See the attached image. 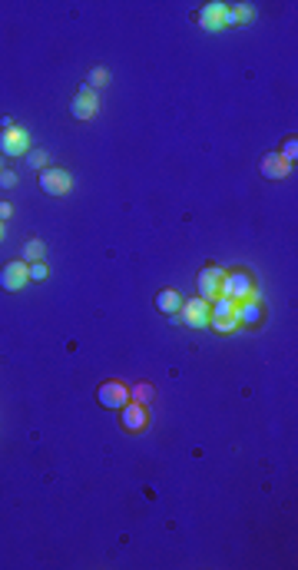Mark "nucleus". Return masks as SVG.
I'll list each match as a JSON object with an SVG mask.
<instances>
[{
    "mask_svg": "<svg viewBox=\"0 0 298 570\" xmlns=\"http://www.w3.org/2000/svg\"><path fill=\"white\" fill-rule=\"evenodd\" d=\"M259 169H262V176H265V179H285V176L292 173V166L285 163L279 153H265V159L259 163Z\"/></svg>",
    "mask_w": 298,
    "mask_h": 570,
    "instance_id": "obj_12",
    "label": "nucleus"
},
{
    "mask_svg": "<svg viewBox=\"0 0 298 570\" xmlns=\"http://www.w3.org/2000/svg\"><path fill=\"white\" fill-rule=\"evenodd\" d=\"M196 23H199L202 30H209V33L222 30V27H225V4H222V0H212V4H206V7L196 14Z\"/></svg>",
    "mask_w": 298,
    "mask_h": 570,
    "instance_id": "obj_9",
    "label": "nucleus"
},
{
    "mask_svg": "<svg viewBox=\"0 0 298 570\" xmlns=\"http://www.w3.org/2000/svg\"><path fill=\"white\" fill-rule=\"evenodd\" d=\"M10 213H14V206H10V203H0V223H7Z\"/></svg>",
    "mask_w": 298,
    "mask_h": 570,
    "instance_id": "obj_23",
    "label": "nucleus"
},
{
    "mask_svg": "<svg viewBox=\"0 0 298 570\" xmlns=\"http://www.w3.org/2000/svg\"><path fill=\"white\" fill-rule=\"evenodd\" d=\"M43 252H47V246H43V242H40V239H30V242H23V259H27L30 265H33V262H40V259H43Z\"/></svg>",
    "mask_w": 298,
    "mask_h": 570,
    "instance_id": "obj_15",
    "label": "nucleus"
},
{
    "mask_svg": "<svg viewBox=\"0 0 298 570\" xmlns=\"http://www.w3.org/2000/svg\"><path fill=\"white\" fill-rule=\"evenodd\" d=\"M156 309L166 312V315H176V312L183 309V299H179V292H173V289L159 292V295H156Z\"/></svg>",
    "mask_w": 298,
    "mask_h": 570,
    "instance_id": "obj_14",
    "label": "nucleus"
},
{
    "mask_svg": "<svg viewBox=\"0 0 298 570\" xmlns=\"http://www.w3.org/2000/svg\"><path fill=\"white\" fill-rule=\"evenodd\" d=\"M97 401L103 408H123L129 401V385H123V381H103L97 388Z\"/></svg>",
    "mask_w": 298,
    "mask_h": 570,
    "instance_id": "obj_8",
    "label": "nucleus"
},
{
    "mask_svg": "<svg viewBox=\"0 0 298 570\" xmlns=\"http://www.w3.org/2000/svg\"><path fill=\"white\" fill-rule=\"evenodd\" d=\"M119 411H123V418H119V421H123V428H126V431H133V435H136V431H143V428L149 425V415H146V408L139 405V401H126Z\"/></svg>",
    "mask_w": 298,
    "mask_h": 570,
    "instance_id": "obj_10",
    "label": "nucleus"
},
{
    "mask_svg": "<svg viewBox=\"0 0 298 570\" xmlns=\"http://www.w3.org/2000/svg\"><path fill=\"white\" fill-rule=\"evenodd\" d=\"M255 20L252 4H225V27H249Z\"/></svg>",
    "mask_w": 298,
    "mask_h": 570,
    "instance_id": "obj_11",
    "label": "nucleus"
},
{
    "mask_svg": "<svg viewBox=\"0 0 298 570\" xmlns=\"http://www.w3.org/2000/svg\"><path fill=\"white\" fill-rule=\"evenodd\" d=\"M27 282H30V265L27 262H7V265L0 269V289L4 292L27 289Z\"/></svg>",
    "mask_w": 298,
    "mask_h": 570,
    "instance_id": "obj_6",
    "label": "nucleus"
},
{
    "mask_svg": "<svg viewBox=\"0 0 298 570\" xmlns=\"http://www.w3.org/2000/svg\"><path fill=\"white\" fill-rule=\"evenodd\" d=\"M4 239H7V226L0 223V242H4Z\"/></svg>",
    "mask_w": 298,
    "mask_h": 570,
    "instance_id": "obj_24",
    "label": "nucleus"
},
{
    "mask_svg": "<svg viewBox=\"0 0 298 570\" xmlns=\"http://www.w3.org/2000/svg\"><path fill=\"white\" fill-rule=\"evenodd\" d=\"M179 319H183L189 329H209V302H202V299L183 302V309H179Z\"/></svg>",
    "mask_w": 298,
    "mask_h": 570,
    "instance_id": "obj_7",
    "label": "nucleus"
},
{
    "mask_svg": "<svg viewBox=\"0 0 298 570\" xmlns=\"http://www.w3.org/2000/svg\"><path fill=\"white\" fill-rule=\"evenodd\" d=\"M209 325L215 332H222V335H229V332L239 329V315H229V319H209Z\"/></svg>",
    "mask_w": 298,
    "mask_h": 570,
    "instance_id": "obj_17",
    "label": "nucleus"
},
{
    "mask_svg": "<svg viewBox=\"0 0 298 570\" xmlns=\"http://www.w3.org/2000/svg\"><path fill=\"white\" fill-rule=\"evenodd\" d=\"M0 173H4V166H0Z\"/></svg>",
    "mask_w": 298,
    "mask_h": 570,
    "instance_id": "obj_25",
    "label": "nucleus"
},
{
    "mask_svg": "<svg viewBox=\"0 0 298 570\" xmlns=\"http://www.w3.org/2000/svg\"><path fill=\"white\" fill-rule=\"evenodd\" d=\"M262 302H259V292L252 295V299L239 302V325H259L262 322Z\"/></svg>",
    "mask_w": 298,
    "mask_h": 570,
    "instance_id": "obj_13",
    "label": "nucleus"
},
{
    "mask_svg": "<svg viewBox=\"0 0 298 570\" xmlns=\"http://www.w3.org/2000/svg\"><path fill=\"white\" fill-rule=\"evenodd\" d=\"M222 295L232 302H245L255 295V285H252V279L245 275V272H225V279H222Z\"/></svg>",
    "mask_w": 298,
    "mask_h": 570,
    "instance_id": "obj_3",
    "label": "nucleus"
},
{
    "mask_svg": "<svg viewBox=\"0 0 298 570\" xmlns=\"http://www.w3.org/2000/svg\"><path fill=\"white\" fill-rule=\"evenodd\" d=\"M153 395H156V388L149 385V381H139L136 388H129V401H139V405H146Z\"/></svg>",
    "mask_w": 298,
    "mask_h": 570,
    "instance_id": "obj_16",
    "label": "nucleus"
},
{
    "mask_svg": "<svg viewBox=\"0 0 298 570\" xmlns=\"http://www.w3.org/2000/svg\"><path fill=\"white\" fill-rule=\"evenodd\" d=\"M282 159H285V163H289V166H295V159H298V139H295V136H289V139H285V143H282Z\"/></svg>",
    "mask_w": 298,
    "mask_h": 570,
    "instance_id": "obj_18",
    "label": "nucleus"
},
{
    "mask_svg": "<svg viewBox=\"0 0 298 570\" xmlns=\"http://www.w3.org/2000/svg\"><path fill=\"white\" fill-rule=\"evenodd\" d=\"M103 83H110V70H106V67H93V70H90L87 87H90V90H97V87H103Z\"/></svg>",
    "mask_w": 298,
    "mask_h": 570,
    "instance_id": "obj_19",
    "label": "nucleus"
},
{
    "mask_svg": "<svg viewBox=\"0 0 298 570\" xmlns=\"http://www.w3.org/2000/svg\"><path fill=\"white\" fill-rule=\"evenodd\" d=\"M43 279H47V265H43V262H33V265H30V282H43Z\"/></svg>",
    "mask_w": 298,
    "mask_h": 570,
    "instance_id": "obj_21",
    "label": "nucleus"
},
{
    "mask_svg": "<svg viewBox=\"0 0 298 570\" xmlns=\"http://www.w3.org/2000/svg\"><path fill=\"white\" fill-rule=\"evenodd\" d=\"M27 166H30V169H47V153H43V149H30V153H27Z\"/></svg>",
    "mask_w": 298,
    "mask_h": 570,
    "instance_id": "obj_20",
    "label": "nucleus"
},
{
    "mask_svg": "<svg viewBox=\"0 0 298 570\" xmlns=\"http://www.w3.org/2000/svg\"><path fill=\"white\" fill-rule=\"evenodd\" d=\"M0 186H4V189H14V186H17V173H14V169H4V173H0Z\"/></svg>",
    "mask_w": 298,
    "mask_h": 570,
    "instance_id": "obj_22",
    "label": "nucleus"
},
{
    "mask_svg": "<svg viewBox=\"0 0 298 570\" xmlns=\"http://www.w3.org/2000/svg\"><path fill=\"white\" fill-rule=\"evenodd\" d=\"M222 279H225V269H219V265H206V269L199 272V279H196L199 299L212 305V302L222 295Z\"/></svg>",
    "mask_w": 298,
    "mask_h": 570,
    "instance_id": "obj_2",
    "label": "nucleus"
},
{
    "mask_svg": "<svg viewBox=\"0 0 298 570\" xmlns=\"http://www.w3.org/2000/svg\"><path fill=\"white\" fill-rule=\"evenodd\" d=\"M100 110V100H97V90H90L87 83L77 90V97L70 100V116L73 120H93Z\"/></svg>",
    "mask_w": 298,
    "mask_h": 570,
    "instance_id": "obj_5",
    "label": "nucleus"
},
{
    "mask_svg": "<svg viewBox=\"0 0 298 570\" xmlns=\"http://www.w3.org/2000/svg\"><path fill=\"white\" fill-rule=\"evenodd\" d=\"M70 186H73V176H70L67 169H57V166H53V169H50V166L40 169V189L47 196H67Z\"/></svg>",
    "mask_w": 298,
    "mask_h": 570,
    "instance_id": "obj_4",
    "label": "nucleus"
},
{
    "mask_svg": "<svg viewBox=\"0 0 298 570\" xmlns=\"http://www.w3.org/2000/svg\"><path fill=\"white\" fill-rule=\"evenodd\" d=\"M30 153V130L27 126H7L0 133V156H27Z\"/></svg>",
    "mask_w": 298,
    "mask_h": 570,
    "instance_id": "obj_1",
    "label": "nucleus"
}]
</instances>
